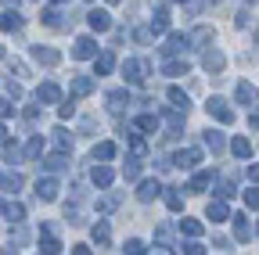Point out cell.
Wrapping results in <instances>:
<instances>
[{
    "label": "cell",
    "mask_w": 259,
    "mask_h": 255,
    "mask_svg": "<svg viewBox=\"0 0 259 255\" xmlns=\"http://www.w3.org/2000/svg\"><path fill=\"white\" fill-rule=\"evenodd\" d=\"M40 151H44V137H29V144H25V162L40 158Z\"/></svg>",
    "instance_id": "4dcf8cb0"
},
{
    "label": "cell",
    "mask_w": 259,
    "mask_h": 255,
    "mask_svg": "<svg viewBox=\"0 0 259 255\" xmlns=\"http://www.w3.org/2000/svg\"><path fill=\"white\" fill-rule=\"evenodd\" d=\"M87 22H90L94 33H108V29H112V15H108V11H90Z\"/></svg>",
    "instance_id": "7c38bea8"
},
{
    "label": "cell",
    "mask_w": 259,
    "mask_h": 255,
    "mask_svg": "<svg viewBox=\"0 0 259 255\" xmlns=\"http://www.w3.org/2000/svg\"><path fill=\"white\" fill-rule=\"evenodd\" d=\"M137 126H141L144 133H155V130H158V115H141V119H137Z\"/></svg>",
    "instance_id": "8d00e7d4"
},
{
    "label": "cell",
    "mask_w": 259,
    "mask_h": 255,
    "mask_svg": "<svg viewBox=\"0 0 259 255\" xmlns=\"http://www.w3.org/2000/svg\"><path fill=\"white\" fill-rule=\"evenodd\" d=\"M8 97H11V101L22 97V86H18V83H8Z\"/></svg>",
    "instance_id": "f907efd6"
},
{
    "label": "cell",
    "mask_w": 259,
    "mask_h": 255,
    "mask_svg": "<svg viewBox=\"0 0 259 255\" xmlns=\"http://www.w3.org/2000/svg\"><path fill=\"white\" fill-rule=\"evenodd\" d=\"M122 176H126V180H130V183H134V180H137V176H141V158H137V155H134V158H130V162H126V166H122Z\"/></svg>",
    "instance_id": "d6a6232c"
},
{
    "label": "cell",
    "mask_w": 259,
    "mask_h": 255,
    "mask_svg": "<svg viewBox=\"0 0 259 255\" xmlns=\"http://www.w3.org/2000/svg\"><path fill=\"white\" fill-rule=\"evenodd\" d=\"M205 216H209L212 223H223V219H231V212H227V205H223V198H220V201H209V209H205Z\"/></svg>",
    "instance_id": "603a6c76"
},
{
    "label": "cell",
    "mask_w": 259,
    "mask_h": 255,
    "mask_svg": "<svg viewBox=\"0 0 259 255\" xmlns=\"http://www.w3.org/2000/svg\"><path fill=\"white\" fill-rule=\"evenodd\" d=\"M126 105H130V93H126V90H112V93H108V112H112V115H119Z\"/></svg>",
    "instance_id": "e0dca14e"
},
{
    "label": "cell",
    "mask_w": 259,
    "mask_h": 255,
    "mask_svg": "<svg viewBox=\"0 0 259 255\" xmlns=\"http://www.w3.org/2000/svg\"><path fill=\"white\" fill-rule=\"evenodd\" d=\"M191 43H194V40H191L187 33H169V40H166V47H162V54H184Z\"/></svg>",
    "instance_id": "8992f818"
},
{
    "label": "cell",
    "mask_w": 259,
    "mask_h": 255,
    "mask_svg": "<svg viewBox=\"0 0 259 255\" xmlns=\"http://www.w3.org/2000/svg\"><path fill=\"white\" fill-rule=\"evenodd\" d=\"M122 76H126V83H134V86H141V83H144V76H148V61H137V58H126V61H122Z\"/></svg>",
    "instance_id": "7a4b0ae2"
},
{
    "label": "cell",
    "mask_w": 259,
    "mask_h": 255,
    "mask_svg": "<svg viewBox=\"0 0 259 255\" xmlns=\"http://www.w3.org/2000/svg\"><path fill=\"white\" fill-rule=\"evenodd\" d=\"M97 158H101V162H108V158H115V144H112V140H101V144L94 147V162H97Z\"/></svg>",
    "instance_id": "f1b7e54d"
},
{
    "label": "cell",
    "mask_w": 259,
    "mask_h": 255,
    "mask_svg": "<svg viewBox=\"0 0 259 255\" xmlns=\"http://www.w3.org/2000/svg\"><path fill=\"white\" fill-rule=\"evenodd\" d=\"M0 147H8V130L0 126Z\"/></svg>",
    "instance_id": "11a10c76"
},
{
    "label": "cell",
    "mask_w": 259,
    "mask_h": 255,
    "mask_svg": "<svg viewBox=\"0 0 259 255\" xmlns=\"http://www.w3.org/2000/svg\"><path fill=\"white\" fill-rule=\"evenodd\" d=\"M216 190H220V198H223V201H227V198H234V187H231V183H220Z\"/></svg>",
    "instance_id": "c3c4849f"
},
{
    "label": "cell",
    "mask_w": 259,
    "mask_h": 255,
    "mask_svg": "<svg viewBox=\"0 0 259 255\" xmlns=\"http://www.w3.org/2000/svg\"><path fill=\"white\" fill-rule=\"evenodd\" d=\"M234 97H238L241 105H252V101H259V93H255L252 83H238V86H234Z\"/></svg>",
    "instance_id": "d6986e66"
},
{
    "label": "cell",
    "mask_w": 259,
    "mask_h": 255,
    "mask_svg": "<svg viewBox=\"0 0 259 255\" xmlns=\"http://www.w3.org/2000/svg\"><path fill=\"white\" fill-rule=\"evenodd\" d=\"M209 4H220V0H209Z\"/></svg>",
    "instance_id": "6125c7cd"
},
{
    "label": "cell",
    "mask_w": 259,
    "mask_h": 255,
    "mask_svg": "<svg viewBox=\"0 0 259 255\" xmlns=\"http://www.w3.org/2000/svg\"><path fill=\"white\" fill-rule=\"evenodd\" d=\"M58 115H61V119H72V115H76V105H72V101H69V105H61Z\"/></svg>",
    "instance_id": "7dc6e473"
},
{
    "label": "cell",
    "mask_w": 259,
    "mask_h": 255,
    "mask_svg": "<svg viewBox=\"0 0 259 255\" xmlns=\"http://www.w3.org/2000/svg\"><path fill=\"white\" fill-rule=\"evenodd\" d=\"M205 112H209L216 122H223V126H231V122H234V108L227 105L223 97H209V101H205Z\"/></svg>",
    "instance_id": "6da1fadb"
},
{
    "label": "cell",
    "mask_w": 259,
    "mask_h": 255,
    "mask_svg": "<svg viewBox=\"0 0 259 255\" xmlns=\"http://www.w3.org/2000/svg\"><path fill=\"white\" fill-rule=\"evenodd\" d=\"M248 122H252V130H259V112H255V115H252Z\"/></svg>",
    "instance_id": "9f6ffc18"
},
{
    "label": "cell",
    "mask_w": 259,
    "mask_h": 255,
    "mask_svg": "<svg viewBox=\"0 0 259 255\" xmlns=\"http://www.w3.org/2000/svg\"><path fill=\"white\" fill-rule=\"evenodd\" d=\"M54 147H58V151H69V147H72V137L65 133V130H54Z\"/></svg>",
    "instance_id": "74e56055"
},
{
    "label": "cell",
    "mask_w": 259,
    "mask_h": 255,
    "mask_svg": "<svg viewBox=\"0 0 259 255\" xmlns=\"http://www.w3.org/2000/svg\"><path fill=\"white\" fill-rule=\"evenodd\" d=\"M4 216H8L11 223H22V219H25V209H22L18 201H8V205H4Z\"/></svg>",
    "instance_id": "e575fe53"
},
{
    "label": "cell",
    "mask_w": 259,
    "mask_h": 255,
    "mask_svg": "<svg viewBox=\"0 0 259 255\" xmlns=\"http://www.w3.org/2000/svg\"><path fill=\"white\" fill-rule=\"evenodd\" d=\"M180 251H184V255H202V251H205V244H202L198 237H191V241H187V244H184Z\"/></svg>",
    "instance_id": "ab89813d"
},
{
    "label": "cell",
    "mask_w": 259,
    "mask_h": 255,
    "mask_svg": "<svg viewBox=\"0 0 259 255\" xmlns=\"http://www.w3.org/2000/svg\"><path fill=\"white\" fill-rule=\"evenodd\" d=\"M44 169H47V173H61V169H69V158H65V151H58V155L44 158Z\"/></svg>",
    "instance_id": "7402d4cb"
},
{
    "label": "cell",
    "mask_w": 259,
    "mask_h": 255,
    "mask_svg": "<svg viewBox=\"0 0 259 255\" xmlns=\"http://www.w3.org/2000/svg\"><path fill=\"white\" fill-rule=\"evenodd\" d=\"M166 205H169L173 212H180V209H184V198L177 194V190H169V194H166Z\"/></svg>",
    "instance_id": "60d3db41"
},
{
    "label": "cell",
    "mask_w": 259,
    "mask_h": 255,
    "mask_svg": "<svg viewBox=\"0 0 259 255\" xmlns=\"http://www.w3.org/2000/svg\"><path fill=\"white\" fill-rule=\"evenodd\" d=\"M0 190H11V194L22 190V176L18 173H0Z\"/></svg>",
    "instance_id": "4316f807"
},
{
    "label": "cell",
    "mask_w": 259,
    "mask_h": 255,
    "mask_svg": "<svg viewBox=\"0 0 259 255\" xmlns=\"http://www.w3.org/2000/svg\"><path fill=\"white\" fill-rule=\"evenodd\" d=\"M90 90H94V79L90 76H76L72 79V97H87Z\"/></svg>",
    "instance_id": "d4e9b609"
},
{
    "label": "cell",
    "mask_w": 259,
    "mask_h": 255,
    "mask_svg": "<svg viewBox=\"0 0 259 255\" xmlns=\"http://www.w3.org/2000/svg\"><path fill=\"white\" fill-rule=\"evenodd\" d=\"M255 234H259V227H255Z\"/></svg>",
    "instance_id": "03108f58"
},
{
    "label": "cell",
    "mask_w": 259,
    "mask_h": 255,
    "mask_svg": "<svg viewBox=\"0 0 259 255\" xmlns=\"http://www.w3.org/2000/svg\"><path fill=\"white\" fill-rule=\"evenodd\" d=\"M36 101H44V105H58V101H61V86H58V83H44V86L36 90Z\"/></svg>",
    "instance_id": "5bb4252c"
},
{
    "label": "cell",
    "mask_w": 259,
    "mask_h": 255,
    "mask_svg": "<svg viewBox=\"0 0 259 255\" xmlns=\"http://www.w3.org/2000/svg\"><path fill=\"white\" fill-rule=\"evenodd\" d=\"M248 4H255V0H248Z\"/></svg>",
    "instance_id": "e7e4bbea"
},
{
    "label": "cell",
    "mask_w": 259,
    "mask_h": 255,
    "mask_svg": "<svg viewBox=\"0 0 259 255\" xmlns=\"http://www.w3.org/2000/svg\"><path fill=\"white\" fill-rule=\"evenodd\" d=\"M40 22H44V25H51V29H65V25H72V22H65V18H61V11H58V8L40 11Z\"/></svg>",
    "instance_id": "2e32d148"
},
{
    "label": "cell",
    "mask_w": 259,
    "mask_h": 255,
    "mask_svg": "<svg viewBox=\"0 0 259 255\" xmlns=\"http://www.w3.org/2000/svg\"><path fill=\"white\" fill-rule=\"evenodd\" d=\"M112 69H115V50L108 47V50H101L94 58V76H108Z\"/></svg>",
    "instance_id": "ba28073f"
},
{
    "label": "cell",
    "mask_w": 259,
    "mask_h": 255,
    "mask_svg": "<svg viewBox=\"0 0 259 255\" xmlns=\"http://www.w3.org/2000/svg\"><path fill=\"white\" fill-rule=\"evenodd\" d=\"M169 101H173V108H180V112H187V108H191V97H187L180 86H169Z\"/></svg>",
    "instance_id": "83f0119b"
},
{
    "label": "cell",
    "mask_w": 259,
    "mask_h": 255,
    "mask_svg": "<svg viewBox=\"0 0 259 255\" xmlns=\"http://www.w3.org/2000/svg\"><path fill=\"white\" fill-rule=\"evenodd\" d=\"M112 209H119V194H108V198L97 201V216H105V212H112Z\"/></svg>",
    "instance_id": "d590c367"
},
{
    "label": "cell",
    "mask_w": 259,
    "mask_h": 255,
    "mask_svg": "<svg viewBox=\"0 0 259 255\" xmlns=\"http://www.w3.org/2000/svg\"><path fill=\"white\" fill-rule=\"evenodd\" d=\"M234 237H238V241H248V237H252V227H248V216H245V212L234 216Z\"/></svg>",
    "instance_id": "44dd1931"
},
{
    "label": "cell",
    "mask_w": 259,
    "mask_h": 255,
    "mask_svg": "<svg viewBox=\"0 0 259 255\" xmlns=\"http://www.w3.org/2000/svg\"><path fill=\"white\" fill-rule=\"evenodd\" d=\"M40 251H44V255H58V251H61V241L54 237V227H51V223H44V227H40Z\"/></svg>",
    "instance_id": "5b68a950"
},
{
    "label": "cell",
    "mask_w": 259,
    "mask_h": 255,
    "mask_svg": "<svg viewBox=\"0 0 259 255\" xmlns=\"http://www.w3.org/2000/svg\"><path fill=\"white\" fill-rule=\"evenodd\" d=\"M198 162H202V151H198V147H180V151L173 155V166H177V169H194Z\"/></svg>",
    "instance_id": "277c9868"
},
{
    "label": "cell",
    "mask_w": 259,
    "mask_h": 255,
    "mask_svg": "<svg viewBox=\"0 0 259 255\" xmlns=\"http://www.w3.org/2000/svg\"><path fill=\"white\" fill-rule=\"evenodd\" d=\"M0 61H4V47H0Z\"/></svg>",
    "instance_id": "94428289"
},
{
    "label": "cell",
    "mask_w": 259,
    "mask_h": 255,
    "mask_svg": "<svg viewBox=\"0 0 259 255\" xmlns=\"http://www.w3.org/2000/svg\"><path fill=\"white\" fill-rule=\"evenodd\" d=\"M202 140H205V147H212V155H216V151H223V144H227L220 130H205V133H202Z\"/></svg>",
    "instance_id": "484cf974"
},
{
    "label": "cell",
    "mask_w": 259,
    "mask_h": 255,
    "mask_svg": "<svg viewBox=\"0 0 259 255\" xmlns=\"http://www.w3.org/2000/svg\"><path fill=\"white\" fill-rule=\"evenodd\" d=\"M90 180H94V187L108 190L112 180H115V173H112V166H94V169H90Z\"/></svg>",
    "instance_id": "30bf717a"
},
{
    "label": "cell",
    "mask_w": 259,
    "mask_h": 255,
    "mask_svg": "<svg viewBox=\"0 0 259 255\" xmlns=\"http://www.w3.org/2000/svg\"><path fill=\"white\" fill-rule=\"evenodd\" d=\"M90 234H94V244H97V248H108V241H112V230H108V223H105V219H97Z\"/></svg>",
    "instance_id": "9a60e30c"
},
{
    "label": "cell",
    "mask_w": 259,
    "mask_h": 255,
    "mask_svg": "<svg viewBox=\"0 0 259 255\" xmlns=\"http://www.w3.org/2000/svg\"><path fill=\"white\" fill-rule=\"evenodd\" d=\"M25 119H29V122H36V119H40V101H36V105H29V108H25Z\"/></svg>",
    "instance_id": "bcb514c9"
},
{
    "label": "cell",
    "mask_w": 259,
    "mask_h": 255,
    "mask_svg": "<svg viewBox=\"0 0 259 255\" xmlns=\"http://www.w3.org/2000/svg\"><path fill=\"white\" fill-rule=\"evenodd\" d=\"M248 180H255V183H259V166H248Z\"/></svg>",
    "instance_id": "db71d44e"
},
{
    "label": "cell",
    "mask_w": 259,
    "mask_h": 255,
    "mask_svg": "<svg viewBox=\"0 0 259 255\" xmlns=\"http://www.w3.org/2000/svg\"><path fill=\"white\" fill-rule=\"evenodd\" d=\"M187 61H166V65H162V72H166V76H187Z\"/></svg>",
    "instance_id": "836d02e7"
},
{
    "label": "cell",
    "mask_w": 259,
    "mask_h": 255,
    "mask_svg": "<svg viewBox=\"0 0 259 255\" xmlns=\"http://www.w3.org/2000/svg\"><path fill=\"white\" fill-rule=\"evenodd\" d=\"M209 183H212V173H209V169H202V173H194V180L187 183V190H191V194H198V190H205Z\"/></svg>",
    "instance_id": "cb8c5ba5"
},
{
    "label": "cell",
    "mask_w": 259,
    "mask_h": 255,
    "mask_svg": "<svg viewBox=\"0 0 259 255\" xmlns=\"http://www.w3.org/2000/svg\"><path fill=\"white\" fill-rule=\"evenodd\" d=\"M11 244H25V230H15L11 234Z\"/></svg>",
    "instance_id": "f5cc1de1"
},
{
    "label": "cell",
    "mask_w": 259,
    "mask_h": 255,
    "mask_svg": "<svg viewBox=\"0 0 259 255\" xmlns=\"http://www.w3.org/2000/svg\"><path fill=\"white\" fill-rule=\"evenodd\" d=\"M151 33H155V36L169 33V8H155V15H151Z\"/></svg>",
    "instance_id": "8fae6325"
},
{
    "label": "cell",
    "mask_w": 259,
    "mask_h": 255,
    "mask_svg": "<svg viewBox=\"0 0 259 255\" xmlns=\"http://www.w3.org/2000/svg\"><path fill=\"white\" fill-rule=\"evenodd\" d=\"M97 54H101V47H97V40H94V36H79V40L72 43V58H79V61L97 58Z\"/></svg>",
    "instance_id": "3957f363"
},
{
    "label": "cell",
    "mask_w": 259,
    "mask_h": 255,
    "mask_svg": "<svg viewBox=\"0 0 259 255\" xmlns=\"http://www.w3.org/2000/svg\"><path fill=\"white\" fill-rule=\"evenodd\" d=\"M231 151H234L238 158H252V144H248L245 137H234V140H231Z\"/></svg>",
    "instance_id": "1f68e13d"
},
{
    "label": "cell",
    "mask_w": 259,
    "mask_h": 255,
    "mask_svg": "<svg viewBox=\"0 0 259 255\" xmlns=\"http://www.w3.org/2000/svg\"><path fill=\"white\" fill-rule=\"evenodd\" d=\"M223 65H227V58H223L220 50H205V54H202V69H205V72L220 76V72H223Z\"/></svg>",
    "instance_id": "9c48e42d"
},
{
    "label": "cell",
    "mask_w": 259,
    "mask_h": 255,
    "mask_svg": "<svg viewBox=\"0 0 259 255\" xmlns=\"http://www.w3.org/2000/svg\"><path fill=\"white\" fill-rule=\"evenodd\" d=\"M0 29H4V33H18V29H22V15L18 11H4V15H0Z\"/></svg>",
    "instance_id": "ac0fdd59"
},
{
    "label": "cell",
    "mask_w": 259,
    "mask_h": 255,
    "mask_svg": "<svg viewBox=\"0 0 259 255\" xmlns=\"http://www.w3.org/2000/svg\"><path fill=\"white\" fill-rule=\"evenodd\" d=\"M180 234H187V237H202V223L198 219H180Z\"/></svg>",
    "instance_id": "f546056e"
},
{
    "label": "cell",
    "mask_w": 259,
    "mask_h": 255,
    "mask_svg": "<svg viewBox=\"0 0 259 255\" xmlns=\"http://www.w3.org/2000/svg\"><path fill=\"white\" fill-rule=\"evenodd\" d=\"M245 205H248V209H259V187L245 190Z\"/></svg>",
    "instance_id": "7bdbcfd3"
},
{
    "label": "cell",
    "mask_w": 259,
    "mask_h": 255,
    "mask_svg": "<svg viewBox=\"0 0 259 255\" xmlns=\"http://www.w3.org/2000/svg\"><path fill=\"white\" fill-rule=\"evenodd\" d=\"M8 115H15V105H11V101H4V97H0V119H8Z\"/></svg>",
    "instance_id": "f6af8a7d"
},
{
    "label": "cell",
    "mask_w": 259,
    "mask_h": 255,
    "mask_svg": "<svg viewBox=\"0 0 259 255\" xmlns=\"http://www.w3.org/2000/svg\"><path fill=\"white\" fill-rule=\"evenodd\" d=\"M108 4H122V0H108Z\"/></svg>",
    "instance_id": "91938a15"
},
{
    "label": "cell",
    "mask_w": 259,
    "mask_h": 255,
    "mask_svg": "<svg viewBox=\"0 0 259 255\" xmlns=\"http://www.w3.org/2000/svg\"><path fill=\"white\" fill-rule=\"evenodd\" d=\"M155 237H158V244H162V248H169V227H158V230H155Z\"/></svg>",
    "instance_id": "ee69618b"
},
{
    "label": "cell",
    "mask_w": 259,
    "mask_h": 255,
    "mask_svg": "<svg viewBox=\"0 0 259 255\" xmlns=\"http://www.w3.org/2000/svg\"><path fill=\"white\" fill-rule=\"evenodd\" d=\"M122 251H126V255H141V251H148V248H144V241H137V237H130V241L122 244Z\"/></svg>",
    "instance_id": "f35d334b"
},
{
    "label": "cell",
    "mask_w": 259,
    "mask_h": 255,
    "mask_svg": "<svg viewBox=\"0 0 259 255\" xmlns=\"http://www.w3.org/2000/svg\"><path fill=\"white\" fill-rule=\"evenodd\" d=\"M54 4H69V0H54Z\"/></svg>",
    "instance_id": "680465c9"
},
{
    "label": "cell",
    "mask_w": 259,
    "mask_h": 255,
    "mask_svg": "<svg viewBox=\"0 0 259 255\" xmlns=\"http://www.w3.org/2000/svg\"><path fill=\"white\" fill-rule=\"evenodd\" d=\"M134 40H137V43H148V40H151V29H137Z\"/></svg>",
    "instance_id": "681fc988"
},
{
    "label": "cell",
    "mask_w": 259,
    "mask_h": 255,
    "mask_svg": "<svg viewBox=\"0 0 259 255\" xmlns=\"http://www.w3.org/2000/svg\"><path fill=\"white\" fill-rule=\"evenodd\" d=\"M11 69H15V76H29V69L22 65V61H11Z\"/></svg>",
    "instance_id": "816d5d0a"
},
{
    "label": "cell",
    "mask_w": 259,
    "mask_h": 255,
    "mask_svg": "<svg viewBox=\"0 0 259 255\" xmlns=\"http://www.w3.org/2000/svg\"><path fill=\"white\" fill-rule=\"evenodd\" d=\"M158 194H162V183H158V180H144L141 190H137L141 201H151V198H158Z\"/></svg>",
    "instance_id": "ffe728a7"
},
{
    "label": "cell",
    "mask_w": 259,
    "mask_h": 255,
    "mask_svg": "<svg viewBox=\"0 0 259 255\" xmlns=\"http://www.w3.org/2000/svg\"><path fill=\"white\" fill-rule=\"evenodd\" d=\"M4 4H8V8H18V0H4Z\"/></svg>",
    "instance_id": "6f0895ef"
},
{
    "label": "cell",
    "mask_w": 259,
    "mask_h": 255,
    "mask_svg": "<svg viewBox=\"0 0 259 255\" xmlns=\"http://www.w3.org/2000/svg\"><path fill=\"white\" fill-rule=\"evenodd\" d=\"M191 40H194V43H209V40H212V29H209V25H202V29H198V33H194Z\"/></svg>",
    "instance_id": "b9f144b4"
},
{
    "label": "cell",
    "mask_w": 259,
    "mask_h": 255,
    "mask_svg": "<svg viewBox=\"0 0 259 255\" xmlns=\"http://www.w3.org/2000/svg\"><path fill=\"white\" fill-rule=\"evenodd\" d=\"M58 190H61V187H58V180H54V176L36 180V198H40V201H54V198H58Z\"/></svg>",
    "instance_id": "52a82bcc"
},
{
    "label": "cell",
    "mask_w": 259,
    "mask_h": 255,
    "mask_svg": "<svg viewBox=\"0 0 259 255\" xmlns=\"http://www.w3.org/2000/svg\"><path fill=\"white\" fill-rule=\"evenodd\" d=\"M177 4H187V0H177Z\"/></svg>",
    "instance_id": "be15d7a7"
},
{
    "label": "cell",
    "mask_w": 259,
    "mask_h": 255,
    "mask_svg": "<svg viewBox=\"0 0 259 255\" xmlns=\"http://www.w3.org/2000/svg\"><path fill=\"white\" fill-rule=\"evenodd\" d=\"M32 58H36L40 65H58V61H61V54H58L54 47H44V43H36V47H32Z\"/></svg>",
    "instance_id": "4fadbf2b"
}]
</instances>
